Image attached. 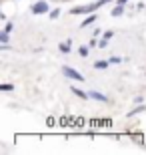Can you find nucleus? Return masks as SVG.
<instances>
[{
  "label": "nucleus",
  "mask_w": 146,
  "mask_h": 155,
  "mask_svg": "<svg viewBox=\"0 0 146 155\" xmlns=\"http://www.w3.org/2000/svg\"><path fill=\"white\" fill-rule=\"evenodd\" d=\"M44 12H48V4L46 2H36L32 6V14H44Z\"/></svg>",
  "instance_id": "3"
},
{
  "label": "nucleus",
  "mask_w": 146,
  "mask_h": 155,
  "mask_svg": "<svg viewBox=\"0 0 146 155\" xmlns=\"http://www.w3.org/2000/svg\"><path fill=\"white\" fill-rule=\"evenodd\" d=\"M124 2H126V0H118V4H124Z\"/></svg>",
  "instance_id": "14"
},
{
  "label": "nucleus",
  "mask_w": 146,
  "mask_h": 155,
  "mask_svg": "<svg viewBox=\"0 0 146 155\" xmlns=\"http://www.w3.org/2000/svg\"><path fill=\"white\" fill-rule=\"evenodd\" d=\"M94 18H96V16H90V18H86V20H84V26H86V24H90V22H94Z\"/></svg>",
  "instance_id": "13"
},
{
  "label": "nucleus",
  "mask_w": 146,
  "mask_h": 155,
  "mask_svg": "<svg viewBox=\"0 0 146 155\" xmlns=\"http://www.w3.org/2000/svg\"><path fill=\"white\" fill-rule=\"evenodd\" d=\"M86 54H88V48L82 46V48H80V57H86Z\"/></svg>",
  "instance_id": "10"
},
{
  "label": "nucleus",
  "mask_w": 146,
  "mask_h": 155,
  "mask_svg": "<svg viewBox=\"0 0 146 155\" xmlns=\"http://www.w3.org/2000/svg\"><path fill=\"white\" fill-rule=\"evenodd\" d=\"M72 93H74V95H76V97H80V99H88V97H90V95H86V93H82V91H80V89H76V87H74V89H72Z\"/></svg>",
  "instance_id": "5"
},
{
  "label": "nucleus",
  "mask_w": 146,
  "mask_h": 155,
  "mask_svg": "<svg viewBox=\"0 0 146 155\" xmlns=\"http://www.w3.org/2000/svg\"><path fill=\"white\" fill-rule=\"evenodd\" d=\"M108 63H110V61H98V63H96V69H106Z\"/></svg>",
  "instance_id": "6"
},
{
  "label": "nucleus",
  "mask_w": 146,
  "mask_h": 155,
  "mask_svg": "<svg viewBox=\"0 0 146 155\" xmlns=\"http://www.w3.org/2000/svg\"><path fill=\"white\" fill-rule=\"evenodd\" d=\"M120 14H122V4H118L116 8L112 10V16H120Z\"/></svg>",
  "instance_id": "7"
},
{
  "label": "nucleus",
  "mask_w": 146,
  "mask_h": 155,
  "mask_svg": "<svg viewBox=\"0 0 146 155\" xmlns=\"http://www.w3.org/2000/svg\"><path fill=\"white\" fill-rule=\"evenodd\" d=\"M58 14H60V10L56 8V10H52V12H50V18H58Z\"/></svg>",
  "instance_id": "9"
},
{
  "label": "nucleus",
  "mask_w": 146,
  "mask_h": 155,
  "mask_svg": "<svg viewBox=\"0 0 146 155\" xmlns=\"http://www.w3.org/2000/svg\"><path fill=\"white\" fill-rule=\"evenodd\" d=\"M106 2H112V0H98V2H94V4L80 6V8H72V14H84V12L96 10V8H100V6H102V4H106Z\"/></svg>",
  "instance_id": "1"
},
{
  "label": "nucleus",
  "mask_w": 146,
  "mask_h": 155,
  "mask_svg": "<svg viewBox=\"0 0 146 155\" xmlns=\"http://www.w3.org/2000/svg\"><path fill=\"white\" fill-rule=\"evenodd\" d=\"M60 51L62 52H68V51H70V45H68V42H62V45H60Z\"/></svg>",
  "instance_id": "8"
},
{
  "label": "nucleus",
  "mask_w": 146,
  "mask_h": 155,
  "mask_svg": "<svg viewBox=\"0 0 146 155\" xmlns=\"http://www.w3.org/2000/svg\"><path fill=\"white\" fill-rule=\"evenodd\" d=\"M64 77H68V79H72V81H84V77L80 75L78 71L70 69V67H64Z\"/></svg>",
  "instance_id": "2"
},
{
  "label": "nucleus",
  "mask_w": 146,
  "mask_h": 155,
  "mask_svg": "<svg viewBox=\"0 0 146 155\" xmlns=\"http://www.w3.org/2000/svg\"><path fill=\"white\" fill-rule=\"evenodd\" d=\"M0 89H2V91H12L14 87H12V85H2V87H0Z\"/></svg>",
  "instance_id": "11"
},
{
  "label": "nucleus",
  "mask_w": 146,
  "mask_h": 155,
  "mask_svg": "<svg viewBox=\"0 0 146 155\" xmlns=\"http://www.w3.org/2000/svg\"><path fill=\"white\" fill-rule=\"evenodd\" d=\"M0 40H2V42H6V40H8V32H6V30L2 32V36H0Z\"/></svg>",
  "instance_id": "12"
},
{
  "label": "nucleus",
  "mask_w": 146,
  "mask_h": 155,
  "mask_svg": "<svg viewBox=\"0 0 146 155\" xmlns=\"http://www.w3.org/2000/svg\"><path fill=\"white\" fill-rule=\"evenodd\" d=\"M88 95H90V97H92V99H98V101H102V103H106V101H108V97H106V95H102V93H96V91H90V93H88Z\"/></svg>",
  "instance_id": "4"
}]
</instances>
